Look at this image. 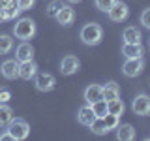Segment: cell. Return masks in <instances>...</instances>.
<instances>
[{"label": "cell", "instance_id": "cell-9", "mask_svg": "<svg viewBox=\"0 0 150 141\" xmlns=\"http://www.w3.org/2000/svg\"><path fill=\"white\" fill-rule=\"evenodd\" d=\"M0 75L4 79H17L19 77V60L17 58H8L4 60L2 66H0Z\"/></svg>", "mask_w": 150, "mask_h": 141}, {"label": "cell", "instance_id": "cell-21", "mask_svg": "<svg viewBox=\"0 0 150 141\" xmlns=\"http://www.w3.org/2000/svg\"><path fill=\"white\" fill-rule=\"evenodd\" d=\"M124 111H126V105H124V102H122L120 98L107 102V113H112V115L122 117V115H124Z\"/></svg>", "mask_w": 150, "mask_h": 141}, {"label": "cell", "instance_id": "cell-7", "mask_svg": "<svg viewBox=\"0 0 150 141\" xmlns=\"http://www.w3.org/2000/svg\"><path fill=\"white\" fill-rule=\"evenodd\" d=\"M32 81H34V87L40 92H51V90H54V87H56V79H54V75H51V73H36Z\"/></svg>", "mask_w": 150, "mask_h": 141}, {"label": "cell", "instance_id": "cell-16", "mask_svg": "<svg viewBox=\"0 0 150 141\" xmlns=\"http://www.w3.org/2000/svg\"><path fill=\"white\" fill-rule=\"evenodd\" d=\"M122 40L124 43H141L143 36H141V30L135 26H126L124 32H122Z\"/></svg>", "mask_w": 150, "mask_h": 141}, {"label": "cell", "instance_id": "cell-23", "mask_svg": "<svg viewBox=\"0 0 150 141\" xmlns=\"http://www.w3.org/2000/svg\"><path fill=\"white\" fill-rule=\"evenodd\" d=\"M101 119H103V122H105V126H107V130H109V132L116 130V128H118V124H120V117L118 115H112V113H105Z\"/></svg>", "mask_w": 150, "mask_h": 141}, {"label": "cell", "instance_id": "cell-34", "mask_svg": "<svg viewBox=\"0 0 150 141\" xmlns=\"http://www.w3.org/2000/svg\"><path fill=\"white\" fill-rule=\"evenodd\" d=\"M4 21V15H2V9H0V23Z\"/></svg>", "mask_w": 150, "mask_h": 141}, {"label": "cell", "instance_id": "cell-32", "mask_svg": "<svg viewBox=\"0 0 150 141\" xmlns=\"http://www.w3.org/2000/svg\"><path fill=\"white\" fill-rule=\"evenodd\" d=\"M13 2H17V0H0V9L4 6H8V4H13Z\"/></svg>", "mask_w": 150, "mask_h": 141}, {"label": "cell", "instance_id": "cell-8", "mask_svg": "<svg viewBox=\"0 0 150 141\" xmlns=\"http://www.w3.org/2000/svg\"><path fill=\"white\" fill-rule=\"evenodd\" d=\"M81 70V60L75 55H66L60 60V73L62 75H73Z\"/></svg>", "mask_w": 150, "mask_h": 141}, {"label": "cell", "instance_id": "cell-12", "mask_svg": "<svg viewBox=\"0 0 150 141\" xmlns=\"http://www.w3.org/2000/svg\"><path fill=\"white\" fill-rule=\"evenodd\" d=\"M15 58L19 62H25V60H34V47L30 41H21L15 49Z\"/></svg>", "mask_w": 150, "mask_h": 141}, {"label": "cell", "instance_id": "cell-4", "mask_svg": "<svg viewBox=\"0 0 150 141\" xmlns=\"http://www.w3.org/2000/svg\"><path fill=\"white\" fill-rule=\"evenodd\" d=\"M131 111L133 115H139V117H148L150 115V96L144 92L137 94L131 102Z\"/></svg>", "mask_w": 150, "mask_h": 141}, {"label": "cell", "instance_id": "cell-33", "mask_svg": "<svg viewBox=\"0 0 150 141\" xmlns=\"http://www.w3.org/2000/svg\"><path fill=\"white\" fill-rule=\"evenodd\" d=\"M69 4H79V2H83V0H68Z\"/></svg>", "mask_w": 150, "mask_h": 141}, {"label": "cell", "instance_id": "cell-20", "mask_svg": "<svg viewBox=\"0 0 150 141\" xmlns=\"http://www.w3.org/2000/svg\"><path fill=\"white\" fill-rule=\"evenodd\" d=\"M90 132L92 134H96V135H105V134H109V130H107V126H105V122H103L101 117H96L92 122H90Z\"/></svg>", "mask_w": 150, "mask_h": 141}, {"label": "cell", "instance_id": "cell-27", "mask_svg": "<svg viewBox=\"0 0 150 141\" xmlns=\"http://www.w3.org/2000/svg\"><path fill=\"white\" fill-rule=\"evenodd\" d=\"M115 2H116V0H94L96 8L100 9V11H103V13H107V9H111V6Z\"/></svg>", "mask_w": 150, "mask_h": 141}, {"label": "cell", "instance_id": "cell-17", "mask_svg": "<svg viewBox=\"0 0 150 141\" xmlns=\"http://www.w3.org/2000/svg\"><path fill=\"white\" fill-rule=\"evenodd\" d=\"M96 119V115H94V111H92V107L88 105H83L81 109L77 111V122L79 124H83V126H90V122Z\"/></svg>", "mask_w": 150, "mask_h": 141}, {"label": "cell", "instance_id": "cell-15", "mask_svg": "<svg viewBox=\"0 0 150 141\" xmlns=\"http://www.w3.org/2000/svg\"><path fill=\"white\" fill-rule=\"evenodd\" d=\"M137 137V132L131 124H118L116 128V139L118 141H133Z\"/></svg>", "mask_w": 150, "mask_h": 141}, {"label": "cell", "instance_id": "cell-1", "mask_svg": "<svg viewBox=\"0 0 150 141\" xmlns=\"http://www.w3.org/2000/svg\"><path fill=\"white\" fill-rule=\"evenodd\" d=\"M36 21L30 17H19L13 25V36L21 41H28L36 36Z\"/></svg>", "mask_w": 150, "mask_h": 141}, {"label": "cell", "instance_id": "cell-26", "mask_svg": "<svg viewBox=\"0 0 150 141\" xmlns=\"http://www.w3.org/2000/svg\"><path fill=\"white\" fill-rule=\"evenodd\" d=\"M64 4L60 2V0H51L49 2V6H47V9H45V13H47V17H54L56 13H58V9L62 8Z\"/></svg>", "mask_w": 150, "mask_h": 141}, {"label": "cell", "instance_id": "cell-2", "mask_svg": "<svg viewBox=\"0 0 150 141\" xmlns=\"http://www.w3.org/2000/svg\"><path fill=\"white\" fill-rule=\"evenodd\" d=\"M79 38H81V41L84 45H100L101 40H103V28L98 25V23H86L81 32H79Z\"/></svg>", "mask_w": 150, "mask_h": 141}, {"label": "cell", "instance_id": "cell-35", "mask_svg": "<svg viewBox=\"0 0 150 141\" xmlns=\"http://www.w3.org/2000/svg\"><path fill=\"white\" fill-rule=\"evenodd\" d=\"M148 47H150V43H148Z\"/></svg>", "mask_w": 150, "mask_h": 141}, {"label": "cell", "instance_id": "cell-18", "mask_svg": "<svg viewBox=\"0 0 150 141\" xmlns=\"http://www.w3.org/2000/svg\"><path fill=\"white\" fill-rule=\"evenodd\" d=\"M122 55L126 58H137L143 56V45L141 43H124L122 45Z\"/></svg>", "mask_w": 150, "mask_h": 141}, {"label": "cell", "instance_id": "cell-3", "mask_svg": "<svg viewBox=\"0 0 150 141\" xmlns=\"http://www.w3.org/2000/svg\"><path fill=\"white\" fill-rule=\"evenodd\" d=\"M6 130L11 134V137L15 139V141H23V139H26L28 137V134H30V126H28V122L26 120H23V119H15L13 117L11 122L6 126Z\"/></svg>", "mask_w": 150, "mask_h": 141}, {"label": "cell", "instance_id": "cell-11", "mask_svg": "<svg viewBox=\"0 0 150 141\" xmlns=\"http://www.w3.org/2000/svg\"><path fill=\"white\" fill-rule=\"evenodd\" d=\"M103 87L101 85H98V83H90L86 88H84V92H83V100L88 103V105H92V103H96L98 100H103Z\"/></svg>", "mask_w": 150, "mask_h": 141}, {"label": "cell", "instance_id": "cell-25", "mask_svg": "<svg viewBox=\"0 0 150 141\" xmlns=\"http://www.w3.org/2000/svg\"><path fill=\"white\" fill-rule=\"evenodd\" d=\"M92 111H94V115L96 117H103L107 113V102L105 100H98L96 103H92Z\"/></svg>", "mask_w": 150, "mask_h": 141}, {"label": "cell", "instance_id": "cell-24", "mask_svg": "<svg viewBox=\"0 0 150 141\" xmlns=\"http://www.w3.org/2000/svg\"><path fill=\"white\" fill-rule=\"evenodd\" d=\"M13 49V38L9 34H0V55H8Z\"/></svg>", "mask_w": 150, "mask_h": 141}, {"label": "cell", "instance_id": "cell-30", "mask_svg": "<svg viewBox=\"0 0 150 141\" xmlns=\"http://www.w3.org/2000/svg\"><path fill=\"white\" fill-rule=\"evenodd\" d=\"M11 100V92L8 88H0V103H8Z\"/></svg>", "mask_w": 150, "mask_h": 141}, {"label": "cell", "instance_id": "cell-22", "mask_svg": "<svg viewBox=\"0 0 150 141\" xmlns=\"http://www.w3.org/2000/svg\"><path fill=\"white\" fill-rule=\"evenodd\" d=\"M2 15H4V21H9V19H15V17L21 15V9H19L17 2L4 6V8H2Z\"/></svg>", "mask_w": 150, "mask_h": 141}, {"label": "cell", "instance_id": "cell-6", "mask_svg": "<svg viewBox=\"0 0 150 141\" xmlns=\"http://www.w3.org/2000/svg\"><path fill=\"white\" fill-rule=\"evenodd\" d=\"M144 70V60L143 56H137V58H126V62L122 64V73L126 77H137V75L143 73Z\"/></svg>", "mask_w": 150, "mask_h": 141}, {"label": "cell", "instance_id": "cell-10", "mask_svg": "<svg viewBox=\"0 0 150 141\" xmlns=\"http://www.w3.org/2000/svg\"><path fill=\"white\" fill-rule=\"evenodd\" d=\"M54 19H56L58 25L69 26L75 21V9H73V6H71V4H64V6L58 9V13L54 15Z\"/></svg>", "mask_w": 150, "mask_h": 141}, {"label": "cell", "instance_id": "cell-31", "mask_svg": "<svg viewBox=\"0 0 150 141\" xmlns=\"http://www.w3.org/2000/svg\"><path fill=\"white\" fill-rule=\"evenodd\" d=\"M4 139H13V137H11V134H9L8 130H6V132H2V134H0V141H4Z\"/></svg>", "mask_w": 150, "mask_h": 141}, {"label": "cell", "instance_id": "cell-29", "mask_svg": "<svg viewBox=\"0 0 150 141\" xmlns=\"http://www.w3.org/2000/svg\"><path fill=\"white\" fill-rule=\"evenodd\" d=\"M34 4H36V0H17V6H19V9H21V11L30 9Z\"/></svg>", "mask_w": 150, "mask_h": 141}, {"label": "cell", "instance_id": "cell-5", "mask_svg": "<svg viewBox=\"0 0 150 141\" xmlns=\"http://www.w3.org/2000/svg\"><path fill=\"white\" fill-rule=\"evenodd\" d=\"M107 15L112 23H124L126 19L129 17V8L126 2H120V0H116L115 4L111 6V9H107Z\"/></svg>", "mask_w": 150, "mask_h": 141}, {"label": "cell", "instance_id": "cell-19", "mask_svg": "<svg viewBox=\"0 0 150 141\" xmlns=\"http://www.w3.org/2000/svg\"><path fill=\"white\" fill-rule=\"evenodd\" d=\"M13 109L8 105V103H0V128H6V126L11 122L13 119Z\"/></svg>", "mask_w": 150, "mask_h": 141}, {"label": "cell", "instance_id": "cell-13", "mask_svg": "<svg viewBox=\"0 0 150 141\" xmlns=\"http://www.w3.org/2000/svg\"><path fill=\"white\" fill-rule=\"evenodd\" d=\"M38 73V64L34 60H25V62H19V77L30 81L34 79V75Z\"/></svg>", "mask_w": 150, "mask_h": 141}, {"label": "cell", "instance_id": "cell-14", "mask_svg": "<svg viewBox=\"0 0 150 141\" xmlns=\"http://www.w3.org/2000/svg\"><path fill=\"white\" fill-rule=\"evenodd\" d=\"M103 87V100L105 102H111V100H116V98H120V85L116 81H109L105 85H101Z\"/></svg>", "mask_w": 150, "mask_h": 141}, {"label": "cell", "instance_id": "cell-28", "mask_svg": "<svg viewBox=\"0 0 150 141\" xmlns=\"http://www.w3.org/2000/svg\"><path fill=\"white\" fill-rule=\"evenodd\" d=\"M139 21H141V25H143L144 28H148V30H150V8L143 9V13H141Z\"/></svg>", "mask_w": 150, "mask_h": 141}]
</instances>
